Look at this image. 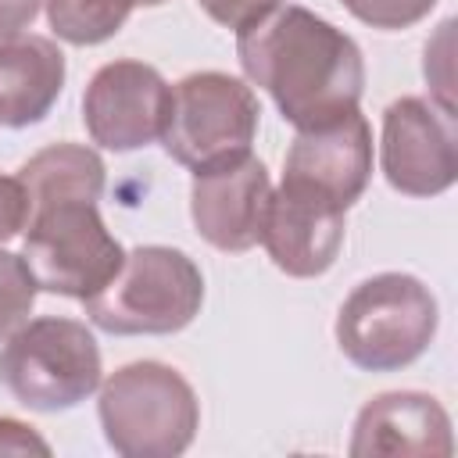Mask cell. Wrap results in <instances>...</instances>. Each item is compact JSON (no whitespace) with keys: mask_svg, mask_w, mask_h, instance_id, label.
I'll use <instances>...</instances> for the list:
<instances>
[{"mask_svg":"<svg viewBox=\"0 0 458 458\" xmlns=\"http://www.w3.org/2000/svg\"><path fill=\"white\" fill-rule=\"evenodd\" d=\"M104 161L93 147L82 143H50L39 154H32L21 168L18 179L29 197V211L57 200H100L104 193Z\"/></svg>","mask_w":458,"mask_h":458,"instance_id":"9a60e30c","label":"cell"},{"mask_svg":"<svg viewBox=\"0 0 458 458\" xmlns=\"http://www.w3.org/2000/svg\"><path fill=\"white\" fill-rule=\"evenodd\" d=\"M379 165L404 197H437L458 179L454 111L433 97H401L383 111Z\"/></svg>","mask_w":458,"mask_h":458,"instance_id":"ba28073f","label":"cell"},{"mask_svg":"<svg viewBox=\"0 0 458 458\" xmlns=\"http://www.w3.org/2000/svg\"><path fill=\"white\" fill-rule=\"evenodd\" d=\"M204 304L197 261L175 247L147 243L122 258V268L82 301L86 318L114 336H165L186 329Z\"/></svg>","mask_w":458,"mask_h":458,"instance_id":"3957f363","label":"cell"},{"mask_svg":"<svg viewBox=\"0 0 458 458\" xmlns=\"http://www.w3.org/2000/svg\"><path fill=\"white\" fill-rule=\"evenodd\" d=\"M29 222V197L18 175H0V247L14 240Z\"/></svg>","mask_w":458,"mask_h":458,"instance_id":"ffe728a7","label":"cell"},{"mask_svg":"<svg viewBox=\"0 0 458 458\" xmlns=\"http://www.w3.org/2000/svg\"><path fill=\"white\" fill-rule=\"evenodd\" d=\"M344 215L347 211L333 200L283 179L279 190H268L258 243L268 250L279 272L293 279H315L333 268L344 247Z\"/></svg>","mask_w":458,"mask_h":458,"instance_id":"30bf717a","label":"cell"},{"mask_svg":"<svg viewBox=\"0 0 458 458\" xmlns=\"http://www.w3.org/2000/svg\"><path fill=\"white\" fill-rule=\"evenodd\" d=\"M21 258L39 290L86 301L122 268L125 250L93 200H57L29 211Z\"/></svg>","mask_w":458,"mask_h":458,"instance_id":"52a82bcc","label":"cell"},{"mask_svg":"<svg viewBox=\"0 0 458 458\" xmlns=\"http://www.w3.org/2000/svg\"><path fill=\"white\" fill-rule=\"evenodd\" d=\"M0 454H50V444L32 426L0 415Z\"/></svg>","mask_w":458,"mask_h":458,"instance_id":"44dd1931","label":"cell"},{"mask_svg":"<svg viewBox=\"0 0 458 458\" xmlns=\"http://www.w3.org/2000/svg\"><path fill=\"white\" fill-rule=\"evenodd\" d=\"M64 54L47 36L0 43V125L25 129L50 114L64 89Z\"/></svg>","mask_w":458,"mask_h":458,"instance_id":"5bb4252c","label":"cell"},{"mask_svg":"<svg viewBox=\"0 0 458 458\" xmlns=\"http://www.w3.org/2000/svg\"><path fill=\"white\" fill-rule=\"evenodd\" d=\"M268 190V168L250 154L222 168L193 172L190 218L211 247L225 254H243L258 243Z\"/></svg>","mask_w":458,"mask_h":458,"instance_id":"7c38bea8","label":"cell"},{"mask_svg":"<svg viewBox=\"0 0 458 458\" xmlns=\"http://www.w3.org/2000/svg\"><path fill=\"white\" fill-rule=\"evenodd\" d=\"M340 4L358 21H365L372 29H386V32L408 29V25L422 21L437 7V0H340Z\"/></svg>","mask_w":458,"mask_h":458,"instance_id":"ac0fdd59","label":"cell"},{"mask_svg":"<svg viewBox=\"0 0 458 458\" xmlns=\"http://www.w3.org/2000/svg\"><path fill=\"white\" fill-rule=\"evenodd\" d=\"M258 97L229 72H190L172 86L161 143L190 172L233 165L250 154L258 136Z\"/></svg>","mask_w":458,"mask_h":458,"instance_id":"8992f818","label":"cell"},{"mask_svg":"<svg viewBox=\"0 0 458 458\" xmlns=\"http://www.w3.org/2000/svg\"><path fill=\"white\" fill-rule=\"evenodd\" d=\"M437 297L408 272L361 279L336 315V347L365 372H397L419 361L437 336Z\"/></svg>","mask_w":458,"mask_h":458,"instance_id":"277c9868","label":"cell"},{"mask_svg":"<svg viewBox=\"0 0 458 458\" xmlns=\"http://www.w3.org/2000/svg\"><path fill=\"white\" fill-rule=\"evenodd\" d=\"M39 7L43 0H0V43L21 36L36 21Z\"/></svg>","mask_w":458,"mask_h":458,"instance_id":"7402d4cb","label":"cell"},{"mask_svg":"<svg viewBox=\"0 0 458 458\" xmlns=\"http://www.w3.org/2000/svg\"><path fill=\"white\" fill-rule=\"evenodd\" d=\"M39 283L21 254L0 247V340H7L21 322H29Z\"/></svg>","mask_w":458,"mask_h":458,"instance_id":"e0dca14e","label":"cell"},{"mask_svg":"<svg viewBox=\"0 0 458 458\" xmlns=\"http://www.w3.org/2000/svg\"><path fill=\"white\" fill-rule=\"evenodd\" d=\"M172 86L154 64L107 61L93 72L82 93V122L97 147L129 154L161 140Z\"/></svg>","mask_w":458,"mask_h":458,"instance_id":"9c48e42d","label":"cell"},{"mask_svg":"<svg viewBox=\"0 0 458 458\" xmlns=\"http://www.w3.org/2000/svg\"><path fill=\"white\" fill-rule=\"evenodd\" d=\"M243 75L261 86L293 129H315L361 104L365 61L358 43L308 7L279 4L236 32Z\"/></svg>","mask_w":458,"mask_h":458,"instance_id":"6da1fadb","label":"cell"},{"mask_svg":"<svg viewBox=\"0 0 458 458\" xmlns=\"http://www.w3.org/2000/svg\"><path fill=\"white\" fill-rule=\"evenodd\" d=\"M283 179L347 211L372 179V129L365 114L354 107L336 122L297 129L283 161Z\"/></svg>","mask_w":458,"mask_h":458,"instance_id":"8fae6325","label":"cell"},{"mask_svg":"<svg viewBox=\"0 0 458 458\" xmlns=\"http://www.w3.org/2000/svg\"><path fill=\"white\" fill-rule=\"evenodd\" d=\"M57 39L72 47H97L111 39L132 14V0H43Z\"/></svg>","mask_w":458,"mask_h":458,"instance_id":"2e32d148","label":"cell"},{"mask_svg":"<svg viewBox=\"0 0 458 458\" xmlns=\"http://www.w3.org/2000/svg\"><path fill=\"white\" fill-rule=\"evenodd\" d=\"M197 4H200V11H204L211 21H218V25L233 29V32H240V29L254 25L258 18H265L268 11H276V7L286 4V0H197Z\"/></svg>","mask_w":458,"mask_h":458,"instance_id":"d6986e66","label":"cell"},{"mask_svg":"<svg viewBox=\"0 0 458 458\" xmlns=\"http://www.w3.org/2000/svg\"><path fill=\"white\" fill-rule=\"evenodd\" d=\"M347 451L354 458L390 454V458H415V454H440L454 451L451 415L444 404L422 390H386L361 404Z\"/></svg>","mask_w":458,"mask_h":458,"instance_id":"4fadbf2b","label":"cell"},{"mask_svg":"<svg viewBox=\"0 0 458 458\" xmlns=\"http://www.w3.org/2000/svg\"><path fill=\"white\" fill-rule=\"evenodd\" d=\"M104 440L122 458H175L200 429V401L186 376L165 361H129L100 383Z\"/></svg>","mask_w":458,"mask_h":458,"instance_id":"7a4b0ae2","label":"cell"},{"mask_svg":"<svg viewBox=\"0 0 458 458\" xmlns=\"http://www.w3.org/2000/svg\"><path fill=\"white\" fill-rule=\"evenodd\" d=\"M132 4H140V7H157V4H165V0H132Z\"/></svg>","mask_w":458,"mask_h":458,"instance_id":"603a6c76","label":"cell"},{"mask_svg":"<svg viewBox=\"0 0 458 458\" xmlns=\"http://www.w3.org/2000/svg\"><path fill=\"white\" fill-rule=\"evenodd\" d=\"M100 347L79 318L21 322L0 347V383L32 411H68L100 386Z\"/></svg>","mask_w":458,"mask_h":458,"instance_id":"5b68a950","label":"cell"}]
</instances>
